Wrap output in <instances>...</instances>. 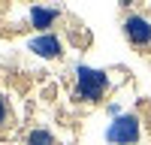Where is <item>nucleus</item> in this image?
I'll list each match as a JSON object with an SVG mask.
<instances>
[{"label":"nucleus","mask_w":151,"mask_h":145,"mask_svg":"<svg viewBox=\"0 0 151 145\" xmlns=\"http://www.w3.org/2000/svg\"><path fill=\"white\" fill-rule=\"evenodd\" d=\"M106 88H109V72L103 70H91L79 64L76 67V91L85 103H100L106 97Z\"/></svg>","instance_id":"obj_1"},{"label":"nucleus","mask_w":151,"mask_h":145,"mask_svg":"<svg viewBox=\"0 0 151 145\" xmlns=\"http://www.w3.org/2000/svg\"><path fill=\"white\" fill-rule=\"evenodd\" d=\"M139 139H142L139 112H124L118 118H112V124L106 127V142H112V145H136Z\"/></svg>","instance_id":"obj_2"},{"label":"nucleus","mask_w":151,"mask_h":145,"mask_svg":"<svg viewBox=\"0 0 151 145\" xmlns=\"http://www.w3.org/2000/svg\"><path fill=\"white\" fill-rule=\"evenodd\" d=\"M124 36L136 45V48H148L151 45V21L139 12H130L124 18Z\"/></svg>","instance_id":"obj_3"},{"label":"nucleus","mask_w":151,"mask_h":145,"mask_svg":"<svg viewBox=\"0 0 151 145\" xmlns=\"http://www.w3.org/2000/svg\"><path fill=\"white\" fill-rule=\"evenodd\" d=\"M27 48L36 57L55 60V57L64 55V39H60L58 33H40V36H30V39H27Z\"/></svg>","instance_id":"obj_4"},{"label":"nucleus","mask_w":151,"mask_h":145,"mask_svg":"<svg viewBox=\"0 0 151 145\" xmlns=\"http://www.w3.org/2000/svg\"><path fill=\"white\" fill-rule=\"evenodd\" d=\"M27 18H30V24L40 33H48V27H55V21L60 18V9H55V6H30V12H27Z\"/></svg>","instance_id":"obj_5"},{"label":"nucleus","mask_w":151,"mask_h":145,"mask_svg":"<svg viewBox=\"0 0 151 145\" xmlns=\"http://www.w3.org/2000/svg\"><path fill=\"white\" fill-rule=\"evenodd\" d=\"M27 145H55V136H52L48 130L36 127V130H30V133H27Z\"/></svg>","instance_id":"obj_6"},{"label":"nucleus","mask_w":151,"mask_h":145,"mask_svg":"<svg viewBox=\"0 0 151 145\" xmlns=\"http://www.w3.org/2000/svg\"><path fill=\"white\" fill-rule=\"evenodd\" d=\"M0 127H12V112H9V103L3 94H0Z\"/></svg>","instance_id":"obj_7"}]
</instances>
